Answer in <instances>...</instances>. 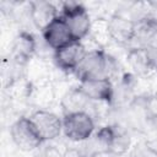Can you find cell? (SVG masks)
Returning <instances> with one entry per match:
<instances>
[{
  "label": "cell",
  "mask_w": 157,
  "mask_h": 157,
  "mask_svg": "<svg viewBox=\"0 0 157 157\" xmlns=\"http://www.w3.org/2000/svg\"><path fill=\"white\" fill-rule=\"evenodd\" d=\"M78 88L92 102H99V103H107V104L112 103L113 83L107 78L81 81Z\"/></svg>",
  "instance_id": "8fae6325"
},
{
  "label": "cell",
  "mask_w": 157,
  "mask_h": 157,
  "mask_svg": "<svg viewBox=\"0 0 157 157\" xmlns=\"http://www.w3.org/2000/svg\"><path fill=\"white\" fill-rule=\"evenodd\" d=\"M155 94H156V96H157V92H156V93H155Z\"/></svg>",
  "instance_id": "7402d4cb"
},
{
  "label": "cell",
  "mask_w": 157,
  "mask_h": 157,
  "mask_svg": "<svg viewBox=\"0 0 157 157\" xmlns=\"http://www.w3.org/2000/svg\"><path fill=\"white\" fill-rule=\"evenodd\" d=\"M132 157H157V153H155L147 145H145L144 147L136 148Z\"/></svg>",
  "instance_id": "e0dca14e"
},
{
  "label": "cell",
  "mask_w": 157,
  "mask_h": 157,
  "mask_svg": "<svg viewBox=\"0 0 157 157\" xmlns=\"http://www.w3.org/2000/svg\"><path fill=\"white\" fill-rule=\"evenodd\" d=\"M156 71H157V66H156Z\"/></svg>",
  "instance_id": "603a6c76"
},
{
  "label": "cell",
  "mask_w": 157,
  "mask_h": 157,
  "mask_svg": "<svg viewBox=\"0 0 157 157\" xmlns=\"http://www.w3.org/2000/svg\"><path fill=\"white\" fill-rule=\"evenodd\" d=\"M42 37H43L44 43L53 52L58 50L59 48L74 40L65 21L60 16L55 18L44 31H42Z\"/></svg>",
  "instance_id": "30bf717a"
},
{
  "label": "cell",
  "mask_w": 157,
  "mask_h": 157,
  "mask_svg": "<svg viewBox=\"0 0 157 157\" xmlns=\"http://www.w3.org/2000/svg\"><path fill=\"white\" fill-rule=\"evenodd\" d=\"M63 157H85L78 148H69L63 153Z\"/></svg>",
  "instance_id": "d6986e66"
},
{
  "label": "cell",
  "mask_w": 157,
  "mask_h": 157,
  "mask_svg": "<svg viewBox=\"0 0 157 157\" xmlns=\"http://www.w3.org/2000/svg\"><path fill=\"white\" fill-rule=\"evenodd\" d=\"M33 126L43 141L54 140L63 132V119L48 110H37L31 117Z\"/></svg>",
  "instance_id": "5b68a950"
},
{
  "label": "cell",
  "mask_w": 157,
  "mask_h": 157,
  "mask_svg": "<svg viewBox=\"0 0 157 157\" xmlns=\"http://www.w3.org/2000/svg\"><path fill=\"white\" fill-rule=\"evenodd\" d=\"M10 135L13 144L21 151H33L40 146L43 142L42 137L37 132L29 118H20L17 119L10 128Z\"/></svg>",
  "instance_id": "277c9868"
},
{
  "label": "cell",
  "mask_w": 157,
  "mask_h": 157,
  "mask_svg": "<svg viewBox=\"0 0 157 157\" xmlns=\"http://www.w3.org/2000/svg\"><path fill=\"white\" fill-rule=\"evenodd\" d=\"M63 132L69 140L82 142L94 132V120L86 112L65 114L63 118Z\"/></svg>",
  "instance_id": "3957f363"
},
{
  "label": "cell",
  "mask_w": 157,
  "mask_h": 157,
  "mask_svg": "<svg viewBox=\"0 0 157 157\" xmlns=\"http://www.w3.org/2000/svg\"><path fill=\"white\" fill-rule=\"evenodd\" d=\"M93 157H120V155H115L113 152H102V153H97Z\"/></svg>",
  "instance_id": "ffe728a7"
},
{
  "label": "cell",
  "mask_w": 157,
  "mask_h": 157,
  "mask_svg": "<svg viewBox=\"0 0 157 157\" xmlns=\"http://www.w3.org/2000/svg\"><path fill=\"white\" fill-rule=\"evenodd\" d=\"M37 49V42L31 33L21 32L13 43V59L17 64H26L28 59L34 54Z\"/></svg>",
  "instance_id": "4fadbf2b"
},
{
  "label": "cell",
  "mask_w": 157,
  "mask_h": 157,
  "mask_svg": "<svg viewBox=\"0 0 157 157\" xmlns=\"http://www.w3.org/2000/svg\"><path fill=\"white\" fill-rule=\"evenodd\" d=\"M87 53L85 44L80 40H72L69 44L54 52L53 58L56 66L65 71H72L78 66Z\"/></svg>",
  "instance_id": "52a82bcc"
},
{
  "label": "cell",
  "mask_w": 157,
  "mask_h": 157,
  "mask_svg": "<svg viewBox=\"0 0 157 157\" xmlns=\"http://www.w3.org/2000/svg\"><path fill=\"white\" fill-rule=\"evenodd\" d=\"M38 157H63V153L59 150H56L55 147L49 146V147L44 148L43 151H40Z\"/></svg>",
  "instance_id": "ac0fdd59"
},
{
  "label": "cell",
  "mask_w": 157,
  "mask_h": 157,
  "mask_svg": "<svg viewBox=\"0 0 157 157\" xmlns=\"http://www.w3.org/2000/svg\"><path fill=\"white\" fill-rule=\"evenodd\" d=\"M142 102H144V108H145L147 119L148 120L157 119V96L152 94V96L144 97Z\"/></svg>",
  "instance_id": "2e32d148"
},
{
  "label": "cell",
  "mask_w": 157,
  "mask_h": 157,
  "mask_svg": "<svg viewBox=\"0 0 157 157\" xmlns=\"http://www.w3.org/2000/svg\"><path fill=\"white\" fill-rule=\"evenodd\" d=\"M29 17L33 25L44 31L55 18L59 17L56 7L49 1H32L29 2Z\"/></svg>",
  "instance_id": "7c38bea8"
},
{
  "label": "cell",
  "mask_w": 157,
  "mask_h": 157,
  "mask_svg": "<svg viewBox=\"0 0 157 157\" xmlns=\"http://www.w3.org/2000/svg\"><path fill=\"white\" fill-rule=\"evenodd\" d=\"M66 23L72 39L80 40L85 39L92 28V22L87 10L80 4H65L63 13L59 15Z\"/></svg>",
  "instance_id": "7a4b0ae2"
},
{
  "label": "cell",
  "mask_w": 157,
  "mask_h": 157,
  "mask_svg": "<svg viewBox=\"0 0 157 157\" xmlns=\"http://www.w3.org/2000/svg\"><path fill=\"white\" fill-rule=\"evenodd\" d=\"M130 49L135 48H157V18L144 16L135 21L134 37L130 43Z\"/></svg>",
  "instance_id": "8992f818"
},
{
  "label": "cell",
  "mask_w": 157,
  "mask_h": 157,
  "mask_svg": "<svg viewBox=\"0 0 157 157\" xmlns=\"http://www.w3.org/2000/svg\"><path fill=\"white\" fill-rule=\"evenodd\" d=\"M74 74L80 82L87 80H108V54L102 49L88 50L74 70Z\"/></svg>",
  "instance_id": "6da1fadb"
},
{
  "label": "cell",
  "mask_w": 157,
  "mask_h": 157,
  "mask_svg": "<svg viewBox=\"0 0 157 157\" xmlns=\"http://www.w3.org/2000/svg\"><path fill=\"white\" fill-rule=\"evenodd\" d=\"M151 5H153V6H157V1H156V2H151Z\"/></svg>",
  "instance_id": "44dd1931"
},
{
  "label": "cell",
  "mask_w": 157,
  "mask_h": 157,
  "mask_svg": "<svg viewBox=\"0 0 157 157\" xmlns=\"http://www.w3.org/2000/svg\"><path fill=\"white\" fill-rule=\"evenodd\" d=\"M91 104L92 101L88 99L78 87L66 92L61 99V107L65 110V114L80 112L88 113V108L91 107Z\"/></svg>",
  "instance_id": "5bb4252c"
},
{
  "label": "cell",
  "mask_w": 157,
  "mask_h": 157,
  "mask_svg": "<svg viewBox=\"0 0 157 157\" xmlns=\"http://www.w3.org/2000/svg\"><path fill=\"white\" fill-rule=\"evenodd\" d=\"M135 22L121 13L113 15L107 21V32L110 39L121 45H130L134 37Z\"/></svg>",
  "instance_id": "9c48e42d"
},
{
  "label": "cell",
  "mask_w": 157,
  "mask_h": 157,
  "mask_svg": "<svg viewBox=\"0 0 157 157\" xmlns=\"http://www.w3.org/2000/svg\"><path fill=\"white\" fill-rule=\"evenodd\" d=\"M113 129H114V134H113V141H112L109 152L121 156L124 152L128 151L130 146V136L128 131L121 126H113Z\"/></svg>",
  "instance_id": "9a60e30c"
},
{
  "label": "cell",
  "mask_w": 157,
  "mask_h": 157,
  "mask_svg": "<svg viewBox=\"0 0 157 157\" xmlns=\"http://www.w3.org/2000/svg\"><path fill=\"white\" fill-rule=\"evenodd\" d=\"M128 64L139 76H146L157 66V48H135L128 53Z\"/></svg>",
  "instance_id": "ba28073f"
}]
</instances>
